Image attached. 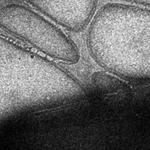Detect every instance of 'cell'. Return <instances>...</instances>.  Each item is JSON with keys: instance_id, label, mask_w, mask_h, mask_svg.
Instances as JSON below:
<instances>
[{"instance_id": "5", "label": "cell", "mask_w": 150, "mask_h": 150, "mask_svg": "<svg viewBox=\"0 0 150 150\" xmlns=\"http://www.w3.org/2000/svg\"><path fill=\"white\" fill-rule=\"evenodd\" d=\"M120 1H124L126 2H129L134 4L140 5L150 7V0H117Z\"/></svg>"}, {"instance_id": "2", "label": "cell", "mask_w": 150, "mask_h": 150, "mask_svg": "<svg viewBox=\"0 0 150 150\" xmlns=\"http://www.w3.org/2000/svg\"><path fill=\"white\" fill-rule=\"evenodd\" d=\"M100 66L124 79L150 80V9L121 4L103 6L87 35Z\"/></svg>"}, {"instance_id": "4", "label": "cell", "mask_w": 150, "mask_h": 150, "mask_svg": "<svg viewBox=\"0 0 150 150\" xmlns=\"http://www.w3.org/2000/svg\"><path fill=\"white\" fill-rule=\"evenodd\" d=\"M52 21L73 32L83 30L92 18L97 0H26Z\"/></svg>"}, {"instance_id": "1", "label": "cell", "mask_w": 150, "mask_h": 150, "mask_svg": "<svg viewBox=\"0 0 150 150\" xmlns=\"http://www.w3.org/2000/svg\"><path fill=\"white\" fill-rule=\"evenodd\" d=\"M84 94L63 69L0 36V132L22 117L59 108Z\"/></svg>"}, {"instance_id": "3", "label": "cell", "mask_w": 150, "mask_h": 150, "mask_svg": "<svg viewBox=\"0 0 150 150\" xmlns=\"http://www.w3.org/2000/svg\"><path fill=\"white\" fill-rule=\"evenodd\" d=\"M0 26L52 57L69 64L79 60V51L74 42L55 25L25 6L9 4L2 7Z\"/></svg>"}]
</instances>
